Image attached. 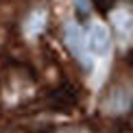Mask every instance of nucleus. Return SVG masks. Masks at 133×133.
Masks as SVG:
<instances>
[{
  "label": "nucleus",
  "mask_w": 133,
  "mask_h": 133,
  "mask_svg": "<svg viewBox=\"0 0 133 133\" xmlns=\"http://www.w3.org/2000/svg\"><path fill=\"white\" fill-rule=\"evenodd\" d=\"M101 111L122 118L133 111V70H122L109 81L101 98Z\"/></svg>",
  "instance_id": "f257e3e1"
},
{
  "label": "nucleus",
  "mask_w": 133,
  "mask_h": 133,
  "mask_svg": "<svg viewBox=\"0 0 133 133\" xmlns=\"http://www.w3.org/2000/svg\"><path fill=\"white\" fill-rule=\"evenodd\" d=\"M63 37H65V44H68L70 52L74 55L85 68H90L92 63H90V59H87V39H85V35H83L81 26L79 24H68L65 31H63Z\"/></svg>",
  "instance_id": "f03ea898"
},
{
  "label": "nucleus",
  "mask_w": 133,
  "mask_h": 133,
  "mask_svg": "<svg viewBox=\"0 0 133 133\" xmlns=\"http://www.w3.org/2000/svg\"><path fill=\"white\" fill-rule=\"evenodd\" d=\"M48 103H50V107L57 109V111H72V109L79 105V94H76V90L70 83H61L59 87H55L50 92Z\"/></svg>",
  "instance_id": "7ed1b4c3"
},
{
  "label": "nucleus",
  "mask_w": 133,
  "mask_h": 133,
  "mask_svg": "<svg viewBox=\"0 0 133 133\" xmlns=\"http://www.w3.org/2000/svg\"><path fill=\"white\" fill-rule=\"evenodd\" d=\"M109 46H111V37H109V31L105 29L103 24H94L90 29V37H87V48L96 55H107Z\"/></svg>",
  "instance_id": "20e7f679"
},
{
  "label": "nucleus",
  "mask_w": 133,
  "mask_h": 133,
  "mask_svg": "<svg viewBox=\"0 0 133 133\" xmlns=\"http://www.w3.org/2000/svg\"><path fill=\"white\" fill-rule=\"evenodd\" d=\"M109 20H111L114 29H116V33H118L120 37H129L133 33V15H131L129 9H124V7L114 9L111 13H109Z\"/></svg>",
  "instance_id": "39448f33"
},
{
  "label": "nucleus",
  "mask_w": 133,
  "mask_h": 133,
  "mask_svg": "<svg viewBox=\"0 0 133 133\" xmlns=\"http://www.w3.org/2000/svg\"><path fill=\"white\" fill-rule=\"evenodd\" d=\"M46 22H48V11L46 7H37L29 13V18L24 20V33L26 35H39V33L46 29Z\"/></svg>",
  "instance_id": "423d86ee"
},
{
  "label": "nucleus",
  "mask_w": 133,
  "mask_h": 133,
  "mask_svg": "<svg viewBox=\"0 0 133 133\" xmlns=\"http://www.w3.org/2000/svg\"><path fill=\"white\" fill-rule=\"evenodd\" d=\"M74 4H76V11L85 18L87 15V0H74Z\"/></svg>",
  "instance_id": "0eeeda50"
},
{
  "label": "nucleus",
  "mask_w": 133,
  "mask_h": 133,
  "mask_svg": "<svg viewBox=\"0 0 133 133\" xmlns=\"http://www.w3.org/2000/svg\"><path fill=\"white\" fill-rule=\"evenodd\" d=\"M94 2H96V7L101 11H107L109 9V0H94Z\"/></svg>",
  "instance_id": "6e6552de"
}]
</instances>
